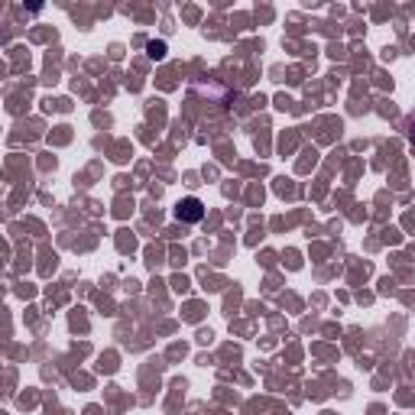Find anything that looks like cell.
<instances>
[{
	"label": "cell",
	"mask_w": 415,
	"mask_h": 415,
	"mask_svg": "<svg viewBox=\"0 0 415 415\" xmlns=\"http://www.w3.org/2000/svg\"><path fill=\"white\" fill-rule=\"evenodd\" d=\"M146 49H150V55H153V59H162V55H166V43H150Z\"/></svg>",
	"instance_id": "cell-2"
},
{
	"label": "cell",
	"mask_w": 415,
	"mask_h": 415,
	"mask_svg": "<svg viewBox=\"0 0 415 415\" xmlns=\"http://www.w3.org/2000/svg\"><path fill=\"white\" fill-rule=\"evenodd\" d=\"M409 130H412V140H415V117H412V124H409Z\"/></svg>",
	"instance_id": "cell-3"
},
{
	"label": "cell",
	"mask_w": 415,
	"mask_h": 415,
	"mask_svg": "<svg viewBox=\"0 0 415 415\" xmlns=\"http://www.w3.org/2000/svg\"><path fill=\"white\" fill-rule=\"evenodd\" d=\"M176 218L185 220V224H198V220L204 218V204L198 202V198H182V202L176 204Z\"/></svg>",
	"instance_id": "cell-1"
}]
</instances>
